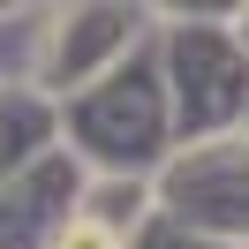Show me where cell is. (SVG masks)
<instances>
[{
  "label": "cell",
  "mask_w": 249,
  "mask_h": 249,
  "mask_svg": "<svg viewBox=\"0 0 249 249\" xmlns=\"http://www.w3.org/2000/svg\"><path fill=\"white\" fill-rule=\"evenodd\" d=\"M61 249H113V234L83 219V227H68V234H61Z\"/></svg>",
  "instance_id": "obj_1"
}]
</instances>
